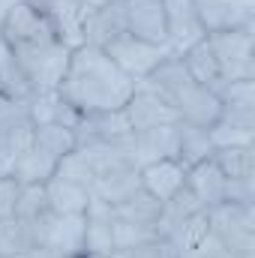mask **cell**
<instances>
[{"label": "cell", "mask_w": 255, "mask_h": 258, "mask_svg": "<svg viewBox=\"0 0 255 258\" xmlns=\"http://www.w3.org/2000/svg\"><path fill=\"white\" fill-rule=\"evenodd\" d=\"M204 33L255 27V0H192Z\"/></svg>", "instance_id": "obj_9"}, {"label": "cell", "mask_w": 255, "mask_h": 258, "mask_svg": "<svg viewBox=\"0 0 255 258\" xmlns=\"http://www.w3.org/2000/svg\"><path fill=\"white\" fill-rule=\"evenodd\" d=\"M33 138V123H18V126L0 129V177H12L21 156L27 153Z\"/></svg>", "instance_id": "obj_24"}, {"label": "cell", "mask_w": 255, "mask_h": 258, "mask_svg": "<svg viewBox=\"0 0 255 258\" xmlns=\"http://www.w3.org/2000/svg\"><path fill=\"white\" fill-rule=\"evenodd\" d=\"M213 156V141L207 135V129H198V126H189V123H177V159L192 168L204 159Z\"/></svg>", "instance_id": "obj_25"}, {"label": "cell", "mask_w": 255, "mask_h": 258, "mask_svg": "<svg viewBox=\"0 0 255 258\" xmlns=\"http://www.w3.org/2000/svg\"><path fill=\"white\" fill-rule=\"evenodd\" d=\"M45 201H48V210L51 213H63V216H81L90 204V189L72 183V180H63L57 174H51L45 183Z\"/></svg>", "instance_id": "obj_20"}, {"label": "cell", "mask_w": 255, "mask_h": 258, "mask_svg": "<svg viewBox=\"0 0 255 258\" xmlns=\"http://www.w3.org/2000/svg\"><path fill=\"white\" fill-rule=\"evenodd\" d=\"M123 33H126L123 0H114V3H108V6H99V9H93V12L84 18V42H87V45L105 48V45H111L114 39H120Z\"/></svg>", "instance_id": "obj_16"}, {"label": "cell", "mask_w": 255, "mask_h": 258, "mask_svg": "<svg viewBox=\"0 0 255 258\" xmlns=\"http://www.w3.org/2000/svg\"><path fill=\"white\" fill-rule=\"evenodd\" d=\"M180 258H237L213 231L198 243V246H192V249H186V252H180Z\"/></svg>", "instance_id": "obj_32"}, {"label": "cell", "mask_w": 255, "mask_h": 258, "mask_svg": "<svg viewBox=\"0 0 255 258\" xmlns=\"http://www.w3.org/2000/svg\"><path fill=\"white\" fill-rule=\"evenodd\" d=\"M174 111H177V117H180L183 123H189V126L210 129L219 120V114H222V102H219V96H216L213 90H207V87H201L198 81H192L189 87L174 99Z\"/></svg>", "instance_id": "obj_14"}, {"label": "cell", "mask_w": 255, "mask_h": 258, "mask_svg": "<svg viewBox=\"0 0 255 258\" xmlns=\"http://www.w3.org/2000/svg\"><path fill=\"white\" fill-rule=\"evenodd\" d=\"M15 3L18 0H0V30H3V24H6V18H9V12H12Z\"/></svg>", "instance_id": "obj_34"}, {"label": "cell", "mask_w": 255, "mask_h": 258, "mask_svg": "<svg viewBox=\"0 0 255 258\" xmlns=\"http://www.w3.org/2000/svg\"><path fill=\"white\" fill-rule=\"evenodd\" d=\"M75 147H90V144H117L132 135L123 108L120 111H102V114H78V123L72 126Z\"/></svg>", "instance_id": "obj_10"}, {"label": "cell", "mask_w": 255, "mask_h": 258, "mask_svg": "<svg viewBox=\"0 0 255 258\" xmlns=\"http://www.w3.org/2000/svg\"><path fill=\"white\" fill-rule=\"evenodd\" d=\"M36 234V255L39 258H84V213H39L33 219Z\"/></svg>", "instance_id": "obj_3"}, {"label": "cell", "mask_w": 255, "mask_h": 258, "mask_svg": "<svg viewBox=\"0 0 255 258\" xmlns=\"http://www.w3.org/2000/svg\"><path fill=\"white\" fill-rule=\"evenodd\" d=\"M114 63L120 66L123 72H126L132 81H141V78H147L156 66L162 63L171 51L168 48H162V45H150V42H144V39H135V36H129L123 33L120 39H114L111 45H105L102 48Z\"/></svg>", "instance_id": "obj_7"}, {"label": "cell", "mask_w": 255, "mask_h": 258, "mask_svg": "<svg viewBox=\"0 0 255 258\" xmlns=\"http://www.w3.org/2000/svg\"><path fill=\"white\" fill-rule=\"evenodd\" d=\"M123 114H126L132 132L156 129V126H171V123L180 120L177 111H174V105H171L147 78L135 81V90H132L129 102L123 105Z\"/></svg>", "instance_id": "obj_6"}, {"label": "cell", "mask_w": 255, "mask_h": 258, "mask_svg": "<svg viewBox=\"0 0 255 258\" xmlns=\"http://www.w3.org/2000/svg\"><path fill=\"white\" fill-rule=\"evenodd\" d=\"M207 234H210V219H207V207H204V210L192 213L189 219H186L168 240L177 246V252H186V249H192V246H198Z\"/></svg>", "instance_id": "obj_29"}, {"label": "cell", "mask_w": 255, "mask_h": 258, "mask_svg": "<svg viewBox=\"0 0 255 258\" xmlns=\"http://www.w3.org/2000/svg\"><path fill=\"white\" fill-rule=\"evenodd\" d=\"M162 9H165V42L171 54L177 57L186 54L192 45H198L207 36L192 0H162Z\"/></svg>", "instance_id": "obj_8"}, {"label": "cell", "mask_w": 255, "mask_h": 258, "mask_svg": "<svg viewBox=\"0 0 255 258\" xmlns=\"http://www.w3.org/2000/svg\"><path fill=\"white\" fill-rule=\"evenodd\" d=\"M123 15H126V33L135 39H144L150 45L165 42V9L162 0H123Z\"/></svg>", "instance_id": "obj_11"}, {"label": "cell", "mask_w": 255, "mask_h": 258, "mask_svg": "<svg viewBox=\"0 0 255 258\" xmlns=\"http://www.w3.org/2000/svg\"><path fill=\"white\" fill-rule=\"evenodd\" d=\"M213 162L225 180H255V147H216Z\"/></svg>", "instance_id": "obj_26"}, {"label": "cell", "mask_w": 255, "mask_h": 258, "mask_svg": "<svg viewBox=\"0 0 255 258\" xmlns=\"http://www.w3.org/2000/svg\"><path fill=\"white\" fill-rule=\"evenodd\" d=\"M18 255H36L33 219L9 213V216L0 219V258H18Z\"/></svg>", "instance_id": "obj_21"}, {"label": "cell", "mask_w": 255, "mask_h": 258, "mask_svg": "<svg viewBox=\"0 0 255 258\" xmlns=\"http://www.w3.org/2000/svg\"><path fill=\"white\" fill-rule=\"evenodd\" d=\"M213 150L216 147H255V114L222 111L219 120L207 129Z\"/></svg>", "instance_id": "obj_19"}, {"label": "cell", "mask_w": 255, "mask_h": 258, "mask_svg": "<svg viewBox=\"0 0 255 258\" xmlns=\"http://www.w3.org/2000/svg\"><path fill=\"white\" fill-rule=\"evenodd\" d=\"M180 60H183V66L189 69V75L201 84V87H207V90H213V93H219V90L225 87V81H222V75H219V66H216V57H213V51H210L207 36H204L198 45H192L186 54H180Z\"/></svg>", "instance_id": "obj_23"}, {"label": "cell", "mask_w": 255, "mask_h": 258, "mask_svg": "<svg viewBox=\"0 0 255 258\" xmlns=\"http://www.w3.org/2000/svg\"><path fill=\"white\" fill-rule=\"evenodd\" d=\"M216 96L222 102V111H231V114H255V78L228 81Z\"/></svg>", "instance_id": "obj_28"}, {"label": "cell", "mask_w": 255, "mask_h": 258, "mask_svg": "<svg viewBox=\"0 0 255 258\" xmlns=\"http://www.w3.org/2000/svg\"><path fill=\"white\" fill-rule=\"evenodd\" d=\"M48 210V201H45V189L42 183H33V186H21L18 201H15V216H24V219H36L39 213Z\"/></svg>", "instance_id": "obj_31"}, {"label": "cell", "mask_w": 255, "mask_h": 258, "mask_svg": "<svg viewBox=\"0 0 255 258\" xmlns=\"http://www.w3.org/2000/svg\"><path fill=\"white\" fill-rule=\"evenodd\" d=\"M210 51L216 57L222 81H243L255 78V27H237L225 33H210L207 36Z\"/></svg>", "instance_id": "obj_5"}, {"label": "cell", "mask_w": 255, "mask_h": 258, "mask_svg": "<svg viewBox=\"0 0 255 258\" xmlns=\"http://www.w3.org/2000/svg\"><path fill=\"white\" fill-rule=\"evenodd\" d=\"M186 189L201 201V207H216V204L225 201L228 180H225V174L216 168V162L210 156V159L186 168Z\"/></svg>", "instance_id": "obj_18"}, {"label": "cell", "mask_w": 255, "mask_h": 258, "mask_svg": "<svg viewBox=\"0 0 255 258\" xmlns=\"http://www.w3.org/2000/svg\"><path fill=\"white\" fill-rule=\"evenodd\" d=\"M108 3H114V0H81V6H84L87 15H90L93 9H99V6H108Z\"/></svg>", "instance_id": "obj_35"}, {"label": "cell", "mask_w": 255, "mask_h": 258, "mask_svg": "<svg viewBox=\"0 0 255 258\" xmlns=\"http://www.w3.org/2000/svg\"><path fill=\"white\" fill-rule=\"evenodd\" d=\"M111 207H114L117 219H123L129 225L153 228V231H156V222H159V213H162V201L153 198L147 189H135L129 198H123L120 204H111Z\"/></svg>", "instance_id": "obj_22"}, {"label": "cell", "mask_w": 255, "mask_h": 258, "mask_svg": "<svg viewBox=\"0 0 255 258\" xmlns=\"http://www.w3.org/2000/svg\"><path fill=\"white\" fill-rule=\"evenodd\" d=\"M27 3L51 21V27L57 30V36L69 48L84 45V18H87V12H84L81 0H27Z\"/></svg>", "instance_id": "obj_12"}, {"label": "cell", "mask_w": 255, "mask_h": 258, "mask_svg": "<svg viewBox=\"0 0 255 258\" xmlns=\"http://www.w3.org/2000/svg\"><path fill=\"white\" fill-rule=\"evenodd\" d=\"M18 258H36V255H18Z\"/></svg>", "instance_id": "obj_36"}, {"label": "cell", "mask_w": 255, "mask_h": 258, "mask_svg": "<svg viewBox=\"0 0 255 258\" xmlns=\"http://www.w3.org/2000/svg\"><path fill=\"white\" fill-rule=\"evenodd\" d=\"M210 231L237 258H255V204L222 201L207 207Z\"/></svg>", "instance_id": "obj_4"}, {"label": "cell", "mask_w": 255, "mask_h": 258, "mask_svg": "<svg viewBox=\"0 0 255 258\" xmlns=\"http://www.w3.org/2000/svg\"><path fill=\"white\" fill-rule=\"evenodd\" d=\"M177 123L132 132L129 150H132V159L138 168L147 162H156V159H177Z\"/></svg>", "instance_id": "obj_15"}, {"label": "cell", "mask_w": 255, "mask_h": 258, "mask_svg": "<svg viewBox=\"0 0 255 258\" xmlns=\"http://www.w3.org/2000/svg\"><path fill=\"white\" fill-rule=\"evenodd\" d=\"M114 207L90 195L84 210V258H102L114 252Z\"/></svg>", "instance_id": "obj_13"}, {"label": "cell", "mask_w": 255, "mask_h": 258, "mask_svg": "<svg viewBox=\"0 0 255 258\" xmlns=\"http://www.w3.org/2000/svg\"><path fill=\"white\" fill-rule=\"evenodd\" d=\"M0 93L9 96V99H30L33 96L30 81L24 78L15 54L9 51V45L3 39H0Z\"/></svg>", "instance_id": "obj_27"}, {"label": "cell", "mask_w": 255, "mask_h": 258, "mask_svg": "<svg viewBox=\"0 0 255 258\" xmlns=\"http://www.w3.org/2000/svg\"><path fill=\"white\" fill-rule=\"evenodd\" d=\"M135 90V81L96 45H78L69 54L57 93L78 114L120 111Z\"/></svg>", "instance_id": "obj_1"}, {"label": "cell", "mask_w": 255, "mask_h": 258, "mask_svg": "<svg viewBox=\"0 0 255 258\" xmlns=\"http://www.w3.org/2000/svg\"><path fill=\"white\" fill-rule=\"evenodd\" d=\"M18 192H21V183L15 177H0V219L15 210Z\"/></svg>", "instance_id": "obj_33"}, {"label": "cell", "mask_w": 255, "mask_h": 258, "mask_svg": "<svg viewBox=\"0 0 255 258\" xmlns=\"http://www.w3.org/2000/svg\"><path fill=\"white\" fill-rule=\"evenodd\" d=\"M141 189L159 198V201H168L177 189H183L186 183V165L180 159H156V162H147L141 165Z\"/></svg>", "instance_id": "obj_17"}, {"label": "cell", "mask_w": 255, "mask_h": 258, "mask_svg": "<svg viewBox=\"0 0 255 258\" xmlns=\"http://www.w3.org/2000/svg\"><path fill=\"white\" fill-rule=\"evenodd\" d=\"M57 177H63V180H72V183H78V186H84V189H90L93 186V168H90V162H87V156H84V150L81 147H75V150H69L63 159H60V165H57V171H54Z\"/></svg>", "instance_id": "obj_30"}, {"label": "cell", "mask_w": 255, "mask_h": 258, "mask_svg": "<svg viewBox=\"0 0 255 258\" xmlns=\"http://www.w3.org/2000/svg\"><path fill=\"white\" fill-rule=\"evenodd\" d=\"M69 150H75V135L72 129L63 123H39L33 126V138H30V147L27 153L21 156L18 168H15V180L21 186H33V183H45L60 159H63Z\"/></svg>", "instance_id": "obj_2"}]
</instances>
